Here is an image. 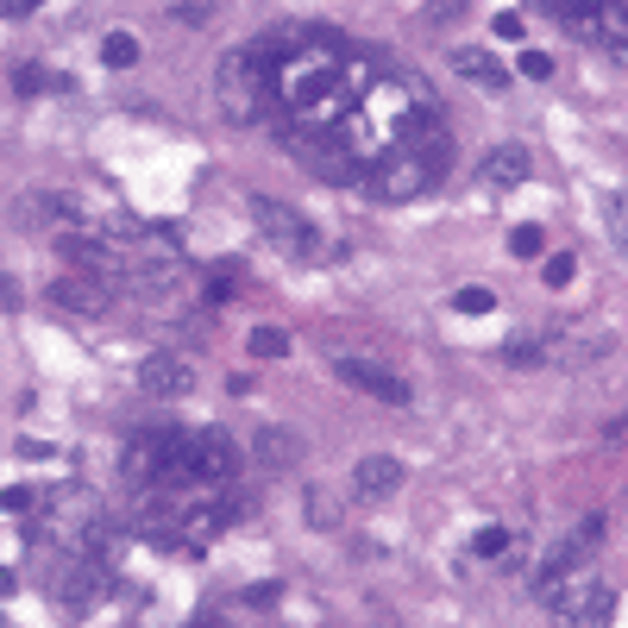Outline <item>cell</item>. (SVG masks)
I'll use <instances>...</instances> for the list:
<instances>
[{
  "label": "cell",
  "instance_id": "1",
  "mask_svg": "<svg viewBox=\"0 0 628 628\" xmlns=\"http://www.w3.org/2000/svg\"><path fill=\"white\" fill-rule=\"evenodd\" d=\"M264 51H271V76H276V114H290L283 126L346 138V114L358 107L346 44L327 39V32H295V39H271Z\"/></svg>",
  "mask_w": 628,
  "mask_h": 628
},
{
  "label": "cell",
  "instance_id": "2",
  "mask_svg": "<svg viewBox=\"0 0 628 628\" xmlns=\"http://www.w3.org/2000/svg\"><path fill=\"white\" fill-rule=\"evenodd\" d=\"M214 101L233 126H264L276 119V76H271V51L264 44H245V51H227L214 70Z\"/></svg>",
  "mask_w": 628,
  "mask_h": 628
},
{
  "label": "cell",
  "instance_id": "3",
  "mask_svg": "<svg viewBox=\"0 0 628 628\" xmlns=\"http://www.w3.org/2000/svg\"><path fill=\"white\" fill-rule=\"evenodd\" d=\"M126 478L138 491H177V484H196V433L182 428H138L126 440Z\"/></svg>",
  "mask_w": 628,
  "mask_h": 628
},
{
  "label": "cell",
  "instance_id": "4",
  "mask_svg": "<svg viewBox=\"0 0 628 628\" xmlns=\"http://www.w3.org/2000/svg\"><path fill=\"white\" fill-rule=\"evenodd\" d=\"M44 522H51V541H57L63 553H82V559H101V553H107V515H101L95 491H82V484L51 496V503H44Z\"/></svg>",
  "mask_w": 628,
  "mask_h": 628
},
{
  "label": "cell",
  "instance_id": "5",
  "mask_svg": "<svg viewBox=\"0 0 628 628\" xmlns=\"http://www.w3.org/2000/svg\"><path fill=\"white\" fill-rule=\"evenodd\" d=\"M541 597H547V609L566 628H609V609H616V590L590 566H572V572H559V578H547Z\"/></svg>",
  "mask_w": 628,
  "mask_h": 628
},
{
  "label": "cell",
  "instance_id": "6",
  "mask_svg": "<svg viewBox=\"0 0 628 628\" xmlns=\"http://www.w3.org/2000/svg\"><path fill=\"white\" fill-rule=\"evenodd\" d=\"M283 145H290L321 182H365V157H358L339 133H302V126H283Z\"/></svg>",
  "mask_w": 628,
  "mask_h": 628
},
{
  "label": "cell",
  "instance_id": "7",
  "mask_svg": "<svg viewBox=\"0 0 628 628\" xmlns=\"http://www.w3.org/2000/svg\"><path fill=\"white\" fill-rule=\"evenodd\" d=\"M252 227L271 239L283 258H314V252H321V233H314V220H302L290 201H276V196H252Z\"/></svg>",
  "mask_w": 628,
  "mask_h": 628
},
{
  "label": "cell",
  "instance_id": "8",
  "mask_svg": "<svg viewBox=\"0 0 628 628\" xmlns=\"http://www.w3.org/2000/svg\"><path fill=\"white\" fill-rule=\"evenodd\" d=\"M604 515H585V522H572L559 541H553L547 553H541V585L547 578H559V572H572V566H590V553H597V541H604Z\"/></svg>",
  "mask_w": 628,
  "mask_h": 628
},
{
  "label": "cell",
  "instance_id": "9",
  "mask_svg": "<svg viewBox=\"0 0 628 628\" xmlns=\"http://www.w3.org/2000/svg\"><path fill=\"white\" fill-rule=\"evenodd\" d=\"M334 377L346 390L358 396H377V402H390V409H409V384L390 371V365H371V358H334Z\"/></svg>",
  "mask_w": 628,
  "mask_h": 628
},
{
  "label": "cell",
  "instance_id": "10",
  "mask_svg": "<svg viewBox=\"0 0 628 628\" xmlns=\"http://www.w3.org/2000/svg\"><path fill=\"white\" fill-rule=\"evenodd\" d=\"M239 465H245V447L233 433H220V428L196 433V484H233Z\"/></svg>",
  "mask_w": 628,
  "mask_h": 628
},
{
  "label": "cell",
  "instance_id": "11",
  "mask_svg": "<svg viewBox=\"0 0 628 628\" xmlns=\"http://www.w3.org/2000/svg\"><path fill=\"white\" fill-rule=\"evenodd\" d=\"M138 390L157 396V402H177V396L196 390V365L182 353H151L145 365H138Z\"/></svg>",
  "mask_w": 628,
  "mask_h": 628
},
{
  "label": "cell",
  "instance_id": "12",
  "mask_svg": "<svg viewBox=\"0 0 628 628\" xmlns=\"http://www.w3.org/2000/svg\"><path fill=\"white\" fill-rule=\"evenodd\" d=\"M402 478H409V465H402L396 452H371V459L353 465V496L358 503H384V496L402 491Z\"/></svg>",
  "mask_w": 628,
  "mask_h": 628
},
{
  "label": "cell",
  "instance_id": "13",
  "mask_svg": "<svg viewBox=\"0 0 628 628\" xmlns=\"http://www.w3.org/2000/svg\"><path fill=\"white\" fill-rule=\"evenodd\" d=\"M252 465L295 471V465H302V433H290L283 421H258V428H252Z\"/></svg>",
  "mask_w": 628,
  "mask_h": 628
},
{
  "label": "cell",
  "instance_id": "14",
  "mask_svg": "<svg viewBox=\"0 0 628 628\" xmlns=\"http://www.w3.org/2000/svg\"><path fill=\"white\" fill-rule=\"evenodd\" d=\"M51 302H57V308H76V314H107L114 308V290H107L101 276H63V283H51Z\"/></svg>",
  "mask_w": 628,
  "mask_h": 628
},
{
  "label": "cell",
  "instance_id": "15",
  "mask_svg": "<svg viewBox=\"0 0 628 628\" xmlns=\"http://www.w3.org/2000/svg\"><path fill=\"white\" fill-rule=\"evenodd\" d=\"M528 177H534V157L522 151V145H491V151H484V182H491V189H522Z\"/></svg>",
  "mask_w": 628,
  "mask_h": 628
},
{
  "label": "cell",
  "instance_id": "16",
  "mask_svg": "<svg viewBox=\"0 0 628 628\" xmlns=\"http://www.w3.org/2000/svg\"><path fill=\"white\" fill-rule=\"evenodd\" d=\"M452 76L478 82V88H496V95L510 88V70H503L491 51H478V44H459V51H452Z\"/></svg>",
  "mask_w": 628,
  "mask_h": 628
},
{
  "label": "cell",
  "instance_id": "17",
  "mask_svg": "<svg viewBox=\"0 0 628 628\" xmlns=\"http://www.w3.org/2000/svg\"><path fill=\"white\" fill-rule=\"evenodd\" d=\"M616 353V334H578V339H553V358L547 365H566V371H585L597 358Z\"/></svg>",
  "mask_w": 628,
  "mask_h": 628
},
{
  "label": "cell",
  "instance_id": "18",
  "mask_svg": "<svg viewBox=\"0 0 628 628\" xmlns=\"http://www.w3.org/2000/svg\"><path fill=\"white\" fill-rule=\"evenodd\" d=\"M547 358H553V339H510V346H503V365H522V371L547 365Z\"/></svg>",
  "mask_w": 628,
  "mask_h": 628
},
{
  "label": "cell",
  "instance_id": "19",
  "mask_svg": "<svg viewBox=\"0 0 628 628\" xmlns=\"http://www.w3.org/2000/svg\"><path fill=\"white\" fill-rule=\"evenodd\" d=\"M101 63H107V70H133V63H138V39H133V32H107V39H101Z\"/></svg>",
  "mask_w": 628,
  "mask_h": 628
},
{
  "label": "cell",
  "instance_id": "20",
  "mask_svg": "<svg viewBox=\"0 0 628 628\" xmlns=\"http://www.w3.org/2000/svg\"><path fill=\"white\" fill-rule=\"evenodd\" d=\"M13 88H20V95H44V88H70V76H51L39 63H20V70H13Z\"/></svg>",
  "mask_w": 628,
  "mask_h": 628
},
{
  "label": "cell",
  "instance_id": "21",
  "mask_svg": "<svg viewBox=\"0 0 628 628\" xmlns=\"http://www.w3.org/2000/svg\"><path fill=\"white\" fill-rule=\"evenodd\" d=\"M510 547H515L510 528H478V534H471V553H478V559H503Z\"/></svg>",
  "mask_w": 628,
  "mask_h": 628
},
{
  "label": "cell",
  "instance_id": "22",
  "mask_svg": "<svg viewBox=\"0 0 628 628\" xmlns=\"http://www.w3.org/2000/svg\"><path fill=\"white\" fill-rule=\"evenodd\" d=\"M245 346H252V358H283L290 353V334H283V327H252Z\"/></svg>",
  "mask_w": 628,
  "mask_h": 628
},
{
  "label": "cell",
  "instance_id": "23",
  "mask_svg": "<svg viewBox=\"0 0 628 628\" xmlns=\"http://www.w3.org/2000/svg\"><path fill=\"white\" fill-rule=\"evenodd\" d=\"M572 271H578V258H572V252L541 258V283H547V290H566V283H572Z\"/></svg>",
  "mask_w": 628,
  "mask_h": 628
},
{
  "label": "cell",
  "instance_id": "24",
  "mask_svg": "<svg viewBox=\"0 0 628 628\" xmlns=\"http://www.w3.org/2000/svg\"><path fill=\"white\" fill-rule=\"evenodd\" d=\"M510 252L515 258H547V233H541V227H515V233H510Z\"/></svg>",
  "mask_w": 628,
  "mask_h": 628
},
{
  "label": "cell",
  "instance_id": "25",
  "mask_svg": "<svg viewBox=\"0 0 628 628\" xmlns=\"http://www.w3.org/2000/svg\"><path fill=\"white\" fill-rule=\"evenodd\" d=\"M452 308H459V314H491V308H496V295L471 283V290H459V295H452Z\"/></svg>",
  "mask_w": 628,
  "mask_h": 628
},
{
  "label": "cell",
  "instance_id": "26",
  "mask_svg": "<svg viewBox=\"0 0 628 628\" xmlns=\"http://www.w3.org/2000/svg\"><path fill=\"white\" fill-rule=\"evenodd\" d=\"M308 522H314V528H334V522H339L334 496H327V491H308Z\"/></svg>",
  "mask_w": 628,
  "mask_h": 628
},
{
  "label": "cell",
  "instance_id": "27",
  "mask_svg": "<svg viewBox=\"0 0 628 628\" xmlns=\"http://www.w3.org/2000/svg\"><path fill=\"white\" fill-rule=\"evenodd\" d=\"M515 63H522V76H528V82H547L553 76V57H547V51H522Z\"/></svg>",
  "mask_w": 628,
  "mask_h": 628
},
{
  "label": "cell",
  "instance_id": "28",
  "mask_svg": "<svg viewBox=\"0 0 628 628\" xmlns=\"http://www.w3.org/2000/svg\"><path fill=\"white\" fill-rule=\"evenodd\" d=\"M177 20H182V25H208V20H214V0H182Z\"/></svg>",
  "mask_w": 628,
  "mask_h": 628
},
{
  "label": "cell",
  "instance_id": "29",
  "mask_svg": "<svg viewBox=\"0 0 628 628\" xmlns=\"http://www.w3.org/2000/svg\"><path fill=\"white\" fill-rule=\"evenodd\" d=\"M32 503H39V491H25V484H13V491H0V510H32Z\"/></svg>",
  "mask_w": 628,
  "mask_h": 628
},
{
  "label": "cell",
  "instance_id": "30",
  "mask_svg": "<svg viewBox=\"0 0 628 628\" xmlns=\"http://www.w3.org/2000/svg\"><path fill=\"white\" fill-rule=\"evenodd\" d=\"M496 39H522V13H496Z\"/></svg>",
  "mask_w": 628,
  "mask_h": 628
},
{
  "label": "cell",
  "instance_id": "31",
  "mask_svg": "<svg viewBox=\"0 0 628 628\" xmlns=\"http://www.w3.org/2000/svg\"><path fill=\"white\" fill-rule=\"evenodd\" d=\"M32 7H39V0H0V13H7V20H25Z\"/></svg>",
  "mask_w": 628,
  "mask_h": 628
},
{
  "label": "cell",
  "instance_id": "32",
  "mask_svg": "<svg viewBox=\"0 0 628 628\" xmlns=\"http://www.w3.org/2000/svg\"><path fill=\"white\" fill-rule=\"evenodd\" d=\"M13 302H20V290H13V283L0 276V308H13Z\"/></svg>",
  "mask_w": 628,
  "mask_h": 628
}]
</instances>
